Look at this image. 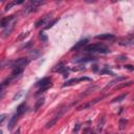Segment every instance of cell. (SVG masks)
<instances>
[{"mask_svg":"<svg viewBox=\"0 0 134 134\" xmlns=\"http://www.w3.org/2000/svg\"><path fill=\"white\" fill-rule=\"evenodd\" d=\"M86 52H99V53H108L110 50L103 44L96 43V44H91L87 45L84 49Z\"/></svg>","mask_w":134,"mask_h":134,"instance_id":"obj_1","label":"cell"},{"mask_svg":"<svg viewBox=\"0 0 134 134\" xmlns=\"http://www.w3.org/2000/svg\"><path fill=\"white\" fill-rule=\"evenodd\" d=\"M28 63H29V60H28L27 58H20V59L15 60V61H9V62H7V66L12 67L13 69L16 68V67H19V68H23V69H24V67L27 66Z\"/></svg>","mask_w":134,"mask_h":134,"instance_id":"obj_2","label":"cell"},{"mask_svg":"<svg viewBox=\"0 0 134 134\" xmlns=\"http://www.w3.org/2000/svg\"><path fill=\"white\" fill-rule=\"evenodd\" d=\"M87 43H88V39H82V40H80L79 42H76V43L70 48V51L80 50V49H82L85 45H87Z\"/></svg>","mask_w":134,"mask_h":134,"instance_id":"obj_3","label":"cell"},{"mask_svg":"<svg viewBox=\"0 0 134 134\" xmlns=\"http://www.w3.org/2000/svg\"><path fill=\"white\" fill-rule=\"evenodd\" d=\"M19 117H20V115L17 114V113H15V114L9 118L8 124H7V129H8V130H13V129H14V127H15V125L17 124V120H18Z\"/></svg>","mask_w":134,"mask_h":134,"instance_id":"obj_4","label":"cell"},{"mask_svg":"<svg viewBox=\"0 0 134 134\" xmlns=\"http://www.w3.org/2000/svg\"><path fill=\"white\" fill-rule=\"evenodd\" d=\"M63 113H64V110H62L60 113H57V114L54 115V117H53V118H52V119H51L49 122H47V124H46V129L51 128V127H52V126H53V125H54V124L58 121V119H59V118L62 116V114H63Z\"/></svg>","mask_w":134,"mask_h":134,"instance_id":"obj_5","label":"cell"},{"mask_svg":"<svg viewBox=\"0 0 134 134\" xmlns=\"http://www.w3.org/2000/svg\"><path fill=\"white\" fill-rule=\"evenodd\" d=\"M15 19V16L13 15V16H8V17H4V18H2V20H1V27H3V28H5V27H7L9 24H10V21H13Z\"/></svg>","mask_w":134,"mask_h":134,"instance_id":"obj_6","label":"cell"},{"mask_svg":"<svg viewBox=\"0 0 134 134\" xmlns=\"http://www.w3.org/2000/svg\"><path fill=\"white\" fill-rule=\"evenodd\" d=\"M50 84H51L50 77H43L42 80H40L36 83V86L41 88V87H44V86H47V85H50Z\"/></svg>","mask_w":134,"mask_h":134,"instance_id":"obj_7","label":"cell"},{"mask_svg":"<svg viewBox=\"0 0 134 134\" xmlns=\"http://www.w3.org/2000/svg\"><path fill=\"white\" fill-rule=\"evenodd\" d=\"M119 45L121 46H129V45H133L134 44V37H130V38H127V39H124V40H120L118 42Z\"/></svg>","mask_w":134,"mask_h":134,"instance_id":"obj_8","label":"cell"},{"mask_svg":"<svg viewBox=\"0 0 134 134\" xmlns=\"http://www.w3.org/2000/svg\"><path fill=\"white\" fill-rule=\"evenodd\" d=\"M67 70V67H65L64 66V64L63 63H59V64H57L53 68H52V72H65Z\"/></svg>","mask_w":134,"mask_h":134,"instance_id":"obj_9","label":"cell"},{"mask_svg":"<svg viewBox=\"0 0 134 134\" xmlns=\"http://www.w3.org/2000/svg\"><path fill=\"white\" fill-rule=\"evenodd\" d=\"M103 97H97V98H95V99H93L92 102H88L87 104H85V105H82L81 107H79V110H83V109H87V108H90L91 106H93V105H95L99 99H102Z\"/></svg>","mask_w":134,"mask_h":134,"instance_id":"obj_10","label":"cell"},{"mask_svg":"<svg viewBox=\"0 0 134 134\" xmlns=\"http://www.w3.org/2000/svg\"><path fill=\"white\" fill-rule=\"evenodd\" d=\"M124 80H126V77H125V76H117V77H115L114 80H112L110 83H108V84L106 85L105 89H108V88L112 87L113 85H115L116 83H118V82H120V81H124Z\"/></svg>","mask_w":134,"mask_h":134,"instance_id":"obj_11","label":"cell"},{"mask_svg":"<svg viewBox=\"0 0 134 134\" xmlns=\"http://www.w3.org/2000/svg\"><path fill=\"white\" fill-rule=\"evenodd\" d=\"M26 110H27V106H26V104H25V103H22L21 105H19V106H18L16 113H17V114H19V115L21 116V115H23V114L26 112Z\"/></svg>","mask_w":134,"mask_h":134,"instance_id":"obj_12","label":"cell"},{"mask_svg":"<svg viewBox=\"0 0 134 134\" xmlns=\"http://www.w3.org/2000/svg\"><path fill=\"white\" fill-rule=\"evenodd\" d=\"M95 60H96L95 57H85V58L74 60V62H76V63H87V62H91V61H95Z\"/></svg>","mask_w":134,"mask_h":134,"instance_id":"obj_13","label":"cell"},{"mask_svg":"<svg viewBox=\"0 0 134 134\" xmlns=\"http://www.w3.org/2000/svg\"><path fill=\"white\" fill-rule=\"evenodd\" d=\"M15 23H16V21H14L13 23H10V24H9V25H8V26L3 30V37H4V38H5V37H7V36L12 32V30H13V28H14V26H15V25H14Z\"/></svg>","mask_w":134,"mask_h":134,"instance_id":"obj_14","label":"cell"},{"mask_svg":"<svg viewBox=\"0 0 134 134\" xmlns=\"http://www.w3.org/2000/svg\"><path fill=\"white\" fill-rule=\"evenodd\" d=\"M95 38L99 39V40H110V39H113L114 36L112 34H100V35L96 36Z\"/></svg>","mask_w":134,"mask_h":134,"instance_id":"obj_15","label":"cell"},{"mask_svg":"<svg viewBox=\"0 0 134 134\" xmlns=\"http://www.w3.org/2000/svg\"><path fill=\"white\" fill-rule=\"evenodd\" d=\"M23 72V68H19V67H16V68H14L13 69V72H12V77H16V76H18V75H20L21 73Z\"/></svg>","mask_w":134,"mask_h":134,"instance_id":"obj_16","label":"cell"},{"mask_svg":"<svg viewBox=\"0 0 134 134\" xmlns=\"http://www.w3.org/2000/svg\"><path fill=\"white\" fill-rule=\"evenodd\" d=\"M44 100H45V98L44 97H41V98H39L37 102H36V104H35V107H34V110L35 111H38L39 110V108L44 104Z\"/></svg>","mask_w":134,"mask_h":134,"instance_id":"obj_17","label":"cell"},{"mask_svg":"<svg viewBox=\"0 0 134 134\" xmlns=\"http://www.w3.org/2000/svg\"><path fill=\"white\" fill-rule=\"evenodd\" d=\"M29 54H30V57H31L32 59H38V58L41 55V52H40V50H38V49H32V50H30Z\"/></svg>","mask_w":134,"mask_h":134,"instance_id":"obj_18","label":"cell"},{"mask_svg":"<svg viewBox=\"0 0 134 134\" xmlns=\"http://www.w3.org/2000/svg\"><path fill=\"white\" fill-rule=\"evenodd\" d=\"M77 82H80V79H71L69 81H66L64 84H63V87H66V86H71L73 84H76Z\"/></svg>","mask_w":134,"mask_h":134,"instance_id":"obj_19","label":"cell"},{"mask_svg":"<svg viewBox=\"0 0 134 134\" xmlns=\"http://www.w3.org/2000/svg\"><path fill=\"white\" fill-rule=\"evenodd\" d=\"M49 16H50V14H48V15H46L45 17H43L42 19H40V20H39V21L36 23V27H40L41 25H43V24L45 23V21H46V20L49 18Z\"/></svg>","mask_w":134,"mask_h":134,"instance_id":"obj_20","label":"cell"},{"mask_svg":"<svg viewBox=\"0 0 134 134\" xmlns=\"http://www.w3.org/2000/svg\"><path fill=\"white\" fill-rule=\"evenodd\" d=\"M127 95H128V93H124V94H121V95H119V96H117V97H114V98L111 100V103H119V102H121L124 98H126Z\"/></svg>","mask_w":134,"mask_h":134,"instance_id":"obj_21","label":"cell"},{"mask_svg":"<svg viewBox=\"0 0 134 134\" xmlns=\"http://www.w3.org/2000/svg\"><path fill=\"white\" fill-rule=\"evenodd\" d=\"M128 124V120L125 119V118H120L119 119V129L120 130H124L126 128V125Z\"/></svg>","mask_w":134,"mask_h":134,"instance_id":"obj_22","label":"cell"},{"mask_svg":"<svg viewBox=\"0 0 134 134\" xmlns=\"http://www.w3.org/2000/svg\"><path fill=\"white\" fill-rule=\"evenodd\" d=\"M39 38L42 42H47L48 41V37L46 36V34L44 31H40V35H39Z\"/></svg>","mask_w":134,"mask_h":134,"instance_id":"obj_23","label":"cell"},{"mask_svg":"<svg viewBox=\"0 0 134 134\" xmlns=\"http://www.w3.org/2000/svg\"><path fill=\"white\" fill-rule=\"evenodd\" d=\"M58 21H59V19H53L51 22H49V23L44 27V29H49V28H51V27H52V26H53Z\"/></svg>","mask_w":134,"mask_h":134,"instance_id":"obj_24","label":"cell"},{"mask_svg":"<svg viewBox=\"0 0 134 134\" xmlns=\"http://www.w3.org/2000/svg\"><path fill=\"white\" fill-rule=\"evenodd\" d=\"M132 84H133V81H129V82H127V83H124V84H121V85H118V86H117V89L124 88V87H126V86H130V85H132Z\"/></svg>","mask_w":134,"mask_h":134,"instance_id":"obj_25","label":"cell"},{"mask_svg":"<svg viewBox=\"0 0 134 134\" xmlns=\"http://www.w3.org/2000/svg\"><path fill=\"white\" fill-rule=\"evenodd\" d=\"M100 73L102 74H104V73H107V74H110V75H115L112 71H110V70H108V69H104L103 71H100Z\"/></svg>","mask_w":134,"mask_h":134,"instance_id":"obj_26","label":"cell"},{"mask_svg":"<svg viewBox=\"0 0 134 134\" xmlns=\"http://www.w3.org/2000/svg\"><path fill=\"white\" fill-rule=\"evenodd\" d=\"M27 36H28V32H25V34H22L21 36H19V37H18V40H23V39H24V38H26Z\"/></svg>","mask_w":134,"mask_h":134,"instance_id":"obj_27","label":"cell"},{"mask_svg":"<svg viewBox=\"0 0 134 134\" xmlns=\"http://www.w3.org/2000/svg\"><path fill=\"white\" fill-rule=\"evenodd\" d=\"M31 45H32V41H29V42H28L27 44L23 45V46H22V48H29V47H30Z\"/></svg>","mask_w":134,"mask_h":134,"instance_id":"obj_28","label":"cell"},{"mask_svg":"<svg viewBox=\"0 0 134 134\" xmlns=\"http://www.w3.org/2000/svg\"><path fill=\"white\" fill-rule=\"evenodd\" d=\"M124 67H125L126 69H128V70H130V71H133V70H134V67H133L132 65H125Z\"/></svg>","mask_w":134,"mask_h":134,"instance_id":"obj_29","label":"cell"},{"mask_svg":"<svg viewBox=\"0 0 134 134\" xmlns=\"http://www.w3.org/2000/svg\"><path fill=\"white\" fill-rule=\"evenodd\" d=\"M21 95H22V91L21 92H19V94H16L14 97H13V100H16V99H19L20 97H21Z\"/></svg>","mask_w":134,"mask_h":134,"instance_id":"obj_30","label":"cell"},{"mask_svg":"<svg viewBox=\"0 0 134 134\" xmlns=\"http://www.w3.org/2000/svg\"><path fill=\"white\" fill-rule=\"evenodd\" d=\"M80 128H81V125H80V124H76V125H75V127H74V130H73V131L76 133V132H79Z\"/></svg>","mask_w":134,"mask_h":134,"instance_id":"obj_31","label":"cell"},{"mask_svg":"<svg viewBox=\"0 0 134 134\" xmlns=\"http://www.w3.org/2000/svg\"><path fill=\"white\" fill-rule=\"evenodd\" d=\"M5 116H6V114H2V115H1V118H0V122H1V124L4 121V119H5Z\"/></svg>","mask_w":134,"mask_h":134,"instance_id":"obj_32","label":"cell"},{"mask_svg":"<svg viewBox=\"0 0 134 134\" xmlns=\"http://www.w3.org/2000/svg\"><path fill=\"white\" fill-rule=\"evenodd\" d=\"M83 69H85V67H80V68H73V70H74V71H80V70H83Z\"/></svg>","mask_w":134,"mask_h":134,"instance_id":"obj_33","label":"cell"},{"mask_svg":"<svg viewBox=\"0 0 134 134\" xmlns=\"http://www.w3.org/2000/svg\"><path fill=\"white\" fill-rule=\"evenodd\" d=\"M92 69H93L94 72H96V71H97V65H94V66L92 67Z\"/></svg>","mask_w":134,"mask_h":134,"instance_id":"obj_34","label":"cell"},{"mask_svg":"<svg viewBox=\"0 0 134 134\" xmlns=\"http://www.w3.org/2000/svg\"><path fill=\"white\" fill-rule=\"evenodd\" d=\"M20 132H21V129H20V128H18V129H17V131H16L14 134H20Z\"/></svg>","mask_w":134,"mask_h":134,"instance_id":"obj_35","label":"cell"}]
</instances>
